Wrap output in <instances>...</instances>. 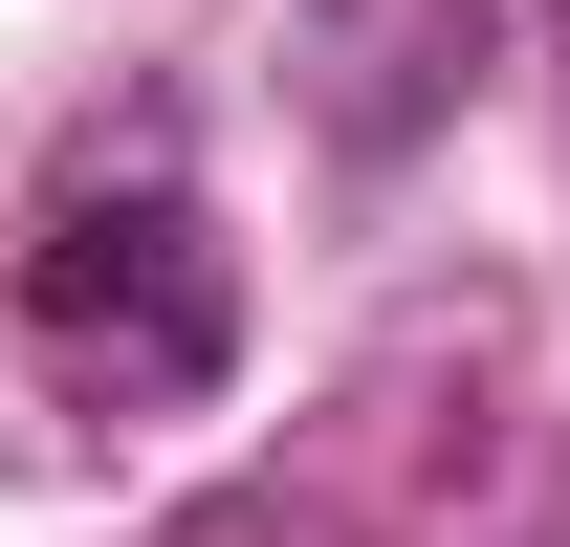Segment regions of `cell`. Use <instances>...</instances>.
Returning a JSON list of instances; mask_svg holds the SVG:
<instances>
[{"instance_id": "cell-1", "label": "cell", "mask_w": 570, "mask_h": 547, "mask_svg": "<svg viewBox=\"0 0 570 547\" xmlns=\"http://www.w3.org/2000/svg\"><path fill=\"white\" fill-rule=\"evenodd\" d=\"M22 350L88 416H198L242 372V263H219L176 132H110V153L45 176V219H22Z\"/></svg>"}]
</instances>
